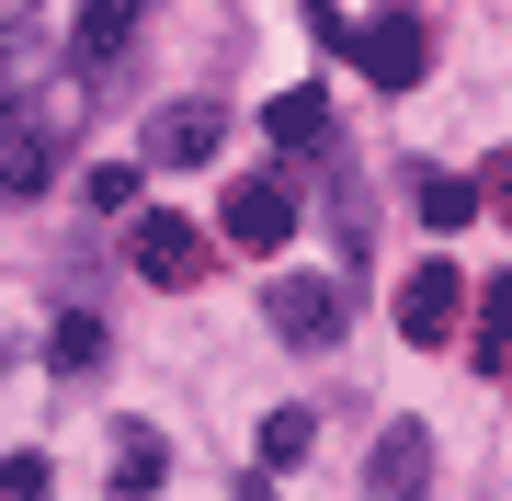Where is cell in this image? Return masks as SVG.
Returning <instances> with one entry per match:
<instances>
[{
    "label": "cell",
    "instance_id": "obj_15",
    "mask_svg": "<svg viewBox=\"0 0 512 501\" xmlns=\"http://www.w3.org/2000/svg\"><path fill=\"white\" fill-rule=\"evenodd\" d=\"M80 194H92V217H114V205H137V171H126V160H92Z\"/></svg>",
    "mask_w": 512,
    "mask_h": 501
},
{
    "label": "cell",
    "instance_id": "obj_12",
    "mask_svg": "<svg viewBox=\"0 0 512 501\" xmlns=\"http://www.w3.org/2000/svg\"><path fill=\"white\" fill-rule=\"evenodd\" d=\"M171 479V445L160 433H126V445H114V490H160Z\"/></svg>",
    "mask_w": 512,
    "mask_h": 501
},
{
    "label": "cell",
    "instance_id": "obj_18",
    "mask_svg": "<svg viewBox=\"0 0 512 501\" xmlns=\"http://www.w3.org/2000/svg\"><path fill=\"white\" fill-rule=\"evenodd\" d=\"M308 12H319V35H342V12H330V0H308Z\"/></svg>",
    "mask_w": 512,
    "mask_h": 501
},
{
    "label": "cell",
    "instance_id": "obj_3",
    "mask_svg": "<svg viewBox=\"0 0 512 501\" xmlns=\"http://www.w3.org/2000/svg\"><path fill=\"white\" fill-rule=\"evenodd\" d=\"M456 319H467V274L456 262H410L399 274V331L433 353V342H456Z\"/></svg>",
    "mask_w": 512,
    "mask_h": 501
},
{
    "label": "cell",
    "instance_id": "obj_17",
    "mask_svg": "<svg viewBox=\"0 0 512 501\" xmlns=\"http://www.w3.org/2000/svg\"><path fill=\"white\" fill-rule=\"evenodd\" d=\"M490 205H501V228H512V149L490 160Z\"/></svg>",
    "mask_w": 512,
    "mask_h": 501
},
{
    "label": "cell",
    "instance_id": "obj_6",
    "mask_svg": "<svg viewBox=\"0 0 512 501\" xmlns=\"http://www.w3.org/2000/svg\"><path fill=\"white\" fill-rule=\"evenodd\" d=\"M57 183V137L35 103H0V194H46Z\"/></svg>",
    "mask_w": 512,
    "mask_h": 501
},
{
    "label": "cell",
    "instance_id": "obj_5",
    "mask_svg": "<svg viewBox=\"0 0 512 501\" xmlns=\"http://www.w3.org/2000/svg\"><path fill=\"white\" fill-rule=\"evenodd\" d=\"M262 319H274L296 353H330V342H342V285H319V274H274V308H262Z\"/></svg>",
    "mask_w": 512,
    "mask_h": 501
},
{
    "label": "cell",
    "instance_id": "obj_1",
    "mask_svg": "<svg viewBox=\"0 0 512 501\" xmlns=\"http://www.w3.org/2000/svg\"><path fill=\"white\" fill-rule=\"evenodd\" d=\"M330 46H342L353 69L376 80V92H410V80L433 69V35H421V12H365V23H342Z\"/></svg>",
    "mask_w": 512,
    "mask_h": 501
},
{
    "label": "cell",
    "instance_id": "obj_13",
    "mask_svg": "<svg viewBox=\"0 0 512 501\" xmlns=\"http://www.w3.org/2000/svg\"><path fill=\"white\" fill-rule=\"evenodd\" d=\"M46 365H57V376H92V365H103V319H57Z\"/></svg>",
    "mask_w": 512,
    "mask_h": 501
},
{
    "label": "cell",
    "instance_id": "obj_9",
    "mask_svg": "<svg viewBox=\"0 0 512 501\" xmlns=\"http://www.w3.org/2000/svg\"><path fill=\"white\" fill-rule=\"evenodd\" d=\"M126 0H92V12H80V80H114V57H126Z\"/></svg>",
    "mask_w": 512,
    "mask_h": 501
},
{
    "label": "cell",
    "instance_id": "obj_10",
    "mask_svg": "<svg viewBox=\"0 0 512 501\" xmlns=\"http://www.w3.org/2000/svg\"><path fill=\"white\" fill-rule=\"evenodd\" d=\"M262 137H274V149H319V137H330V92H274Z\"/></svg>",
    "mask_w": 512,
    "mask_h": 501
},
{
    "label": "cell",
    "instance_id": "obj_4",
    "mask_svg": "<svg viewBox=\"0 0 512 501\" xmlns=\"http://www.w3.org/2000/svg\"><path fill=\"white\" fill-rule=\"evenodd\" d=\"M205 262H217V240H205L194 217H137V274L160 285V297H183V285H205Z\"/></svg>",
    "mask_w": 512,
    "mask_h": 501
},
{
    "label": "cell",
    "instance_id": "obj_8",
    "mask_svg": "<svg viewBox=\"0 0 512 501\" xmlns=\"http://www.w3.org/2000/svg\"><path fill=\"white\" fill-rule=\"evenodd\" d=\"M365 490H387V501L433 490V433H421V422H387V433H376V456H365Z\"/></svg>",
    "mask_w": 512,
    "mask_h": 501
},
{
    "label": "cell",
    "instance_id": "obj_2",
    "mask_svg": "<svg viewBox=\"0 0 512 501\" xmlns=\"http://www.w3.org/2000/svg\"><path fill=\"white\" fill-rule=\"evenodd\" d=\"M217 240H228V251H285V240H296V183H285V171H251V183H228Z\"/></svg>",
    "mask_w": 512,
    "mask_h": 501
},
{
    "label": "cell",
    "instance_id": "obj_14",
    "mask_svg": "<svg viewBox=\"0 0 512 501\" xmlns=\"http://www.w3.org/2000/svg\"><path fill=\"white\" fill-rule=\"evenodd\" d=\"M478 365H512V285H478Z\"/></svg>",
    "mask_w": 512,
    "mask_h": 501
},
{
    "label": "cell",
    "instance_id": "obj_7",
    "mask_svg": "<svg viewBox=\"0 0 512 501\" xmlns=\"http://www.w3.org/2000/svg\"><path fill=\"white\" fill-rule=\"evenodd\" d=\"M217 137H228V114H217V103H160V114H148V160H160V171L217 160Z\"/></svg>",
    "mask_w": 512,
    "mask_h": 501
},
{
    "label": "cell",
    "instance_id": "obj_16",
    "mask_svg": "<svg viewBox=\"0 0 512 501\" xmlns=\"http://www.w3.org/2000/svg\"><path fill=\"white\" fill-rule=\"evenodd\" d=\"M262 456H274V467L308 456V410H274V422H262Z\"/></svg>",
    "mask_w": 512,
    "mask_h": 501
},
{
    "label": "cell",
    "instance_id": "obj_11",
    "mask_svg": "<svg viewBox=\"0 0 512 501\" xmlns=\"http://www.w3.org/2000/svg\"><path fill=\"white\" fill-rule=\"evenodd\" d=\"M478 217V183H456V171H421V228H467Z\"/></svg>",
    "mask_w": 512,
    "mask_h": 501
}]
</instances>
